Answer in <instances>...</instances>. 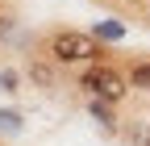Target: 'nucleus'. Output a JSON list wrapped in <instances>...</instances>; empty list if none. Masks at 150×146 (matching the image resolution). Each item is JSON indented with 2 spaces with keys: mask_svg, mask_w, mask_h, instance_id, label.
Here are the masks:
<instances>
[{
  "mask_svg": "<svg viewBox=\"0 0 150 146\" xmlns=\"http://www.w3.org/2000/svg\"><path fill=\"white\" fill-rule=\"evenodd\" d=\"M79 88L92 100H104V104H121L129 96V75L117 71L112 63H88V71L79 75Z\"/></svg>",
  "mask_w": 150,
  "mask_h": 146,
  "instance_id": "f03ea898",
  "label": "nucleus"
},
{
  "mask_svg": "<svg viewBox=\"0 0 150 146\" xmlns=\"http://www.w3.org/2000/svg\"><path fill=\"white\" fill-rule=\"evenodd\" d=\"M25 130V117L17 108H0V134H21Z\"/></svg>",
  "mask_w": 150,
  "mask_h": 146,
  "instance_id": "423d86ee",
  "label": "nucleus"
},
{
  "mask_svg": "<svg viewBox=\"0 0 150 146\" xmlns=\"http://www.w3.org/2000/svg\"><path fill=\"white\" fill-rule=\"evenodd\" d=\"M121 138H125V146H150V121H125Z\"/></svg>",
  "mask_w": 150,
  "mask_h": 146,
  "instance_id": "20e7f679",
  "label": "nucleus"
},
{
  "mask_svg": "<svg viewBox=\"0 0 150 146\" xmlns=\"http://www.w3.org/2000/svg\"><path fill=\"white\" fill-rule=\"evenodd\" d=\"M117 104H104V100H88V113L100 121V130H108V134H117V113H112Z\"/></svg>",
  "mask_w": 150,
  "mask_h": 146,
  "instance_id": "7ed1b4c3",
  "label": "nucleus"
},
{
  "mask_svg": "<svg viewBox=\"0 0 150 146\" xmlns=\"http://www.w3.org/2000/svg\"><path fill=\"white\" fill-rule=\"evenodd\" d=\"M0 88H8V92H13V88H17V71H0Z\"/></svg>",
  "mask_w": 150,
  "mask_h": 146,
  "instance_id": "6e6552de",
  "label": "nucleus"
},
{
  "mask_svg": "<svg viewBox=\"0 0 150 146\" xmlns=\"http://www.w3.org/2000/svg\"><path fill=\"white\" fill-rule=\"evenodd\" d=\"M125 75H129V88H138V92L150 96V59H146V63H134Z\"/></svg>",
  "mask_w": 150,
  "mask_h": 146,
  "instance_id": "39448f33",
  "label": "nucleus"
},
{
  "mask_svg": "<svg viewBox=\"0 0 150 146\" xmlns=\"http://www.w3.org/2000/svg\"><path fill=\"white\" fill-rule=\"evenodd\" d=\"M46 54L59 67H75V63H100V38L83 29H54L46 38Z\"/></svg>",
  "mask_w": 150,
  "mask_h": 146,
  "instance_id": "f257e3e1",
  "label": "nucleus"
},
{
  "mask_svg": "<svg viewBox=\"0 0 150 146\" xmlns=\"http://www.w3.org/2000/svg\"><path fill=\"white\" fill-rule=\"evenodd\" d=\"M92 33H96L100 42H117V38H125V25H121V21H100Z\"/></svg>",
  "mask_w": 150,
  "mask_h": 146,
  "instance_id": "0eeeda50",
  "label": "nucleus"
},
{
  "mask_svg": "<svg viewBox=\"0 0 150 146\" xmlns=\"http://www.w3.org/2000/svg\"><path fill=\"white\" fill-rule=\"evenodd\" d=\"M13 33V17H0V38H8Z\"/></svg>",
  "mask_w": 150,
  "mask_h": 146,
  "instance_id": "1a4fd4ad",
  "label": "nucleus"
}]
</instances>
